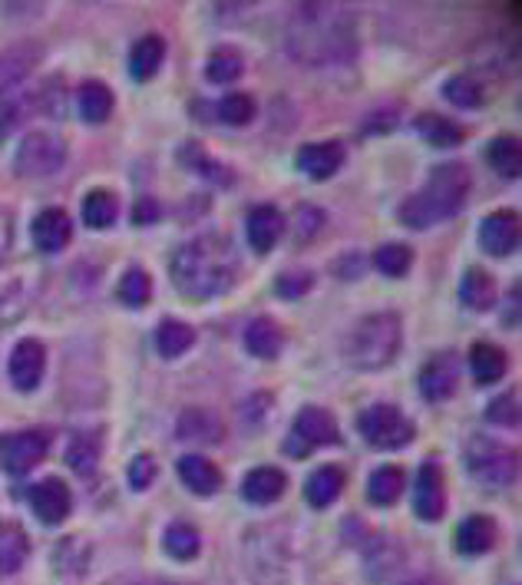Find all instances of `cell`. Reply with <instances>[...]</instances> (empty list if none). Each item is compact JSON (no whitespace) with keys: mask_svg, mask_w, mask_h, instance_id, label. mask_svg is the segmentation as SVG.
<instances>
[{"mask_svg":"<svg viewBox=\"0 0 522 585\" xmlns=\"http://www.w3.org/2000/svg\"><path fill=\"white\" fill-rule=\"evenodd\" d=\"M31 555V539L21 523L0 519V575H14Z\"/></svg>","mask_w":522,"mask_h":585,"instance_id":"21","label":"cell"},{"mask_svg":"<svg viewBox=\"0 0 522 585\" xmlns=\"http://www.w3.org/2000/svg\"><path fill=\"white\" fill-rule=\"evenodd\" d=\"M469 370L479 383H496L506 377L509 370V357L499 344H489V341H476L473 351H469Z\"/></svg>","mask_w":522,"mask_h":585,"instance_id":"27","label":"cell"},{"mask_svg":"<svg viewBox=\"0 0 522 585\" xmlns=\"http://www.w3.org/2000/svg\"><path fill=\"white\" fill-rule=\"evenodd\" d=\"M417 133H420L430 146H437V149H450V146H460V142L466 139V129H463L460 123L440 116V113H424V116H417Z\"/></svg>","mask_w":522,"mask_h":585,"instance_id":"33","label":"cell"},{"mask_svg":"<svg viewBox=\"0 0 522 585\" xmlns=\"http://www.w3.org/2000/svg\"><path fill=\"white\" fill-rule=\"evenodd\" d=\"M404 324L397 311H371L355 321L344 337V360L355 370H381L401 354Z\"/></svg>","mask_w":522,"mask_h":585,"instance_id":"4","label":"cell"},{"mask_svg":"<svg viewBox=\"0 0 522 585\" xmlns=\"http://www.w3.org/2000/svg\"><path fill=\"white\" fill-rule=\"evenodd\" d=\"M486 159L502 179H515L522 169V146L515 136H496L486 149Z\"/></svg>","mask_w":522,"mask_h":585,"instance_id":"36","label":"cell"},{"mask_svg":"<svg viewBox=\"0 0 522 585\" xmlns=\"http://www.w3.org/2000/svg\"><path fill=\"white\" fill-rule=\"evenodd\" d=\"M179 162H183L189 172H196V175H202V179H209V182H216V185H232L229 165L216 162L199 142H186V146L179 149Z\"/></svg>","mask_w":522,"mask_h":585,"instance_id":"34","label":"cell"},{"mask_svg":"<svg viewBox=\"0 0 522 585\" xmlns=\"http://www.w3.org/2000/svg\"><path fill=\"white\" fill-rule=\"evenodd\" d=\"M344 159H347L344 142L327 139V142H308V146H301L298 156H294V165H298L308 179L324 182V179L337 175V169L344 165Z\"/></svg>","mask_w":522,"mask_h":585,"instance_id":"16","label":"cell"},{"mask_svg":"<svg viewBox=\"0 0 522 585\" xmlns=\"http://www.w3.org/2000/svg\"><path fill=\"white\" fill-rule=\"evenodd\" d=\"M193 344H196V331L186 321H179V318L159 321V328H155V347H159L162 357H183Z\"/></svg>","mask_w":522,"mask_h":585,"instance_id":"32","label":"cell"},{"mask_svg":"<svg viewBox=\"0 0 522 585\" xmlns=\"http://www.w3.org/2000/svg\"><path fill=\"white\" fill-rule=\"evenodd\" d=\"M31 509L37 513V519L44 526H60L73 509L70 486L60 477H47V480L34 483L31 486Z\"/></svg>","mask_w":522,"mask_h":585,"instance_id":"14","label":"cell"},{"mask_svg":"<svg viewBox=\"0 0 522 585\" xmlns=\"http://www.w3.org/2000/svg\"><path fill=\"white\" fill-rule=\"evenodd\" d=\"M136 585H179V582H169V578H146V582H136Z\"/></svg>","mask_w":522,"mask_h":585,"instance_id":"50","label":"cell"},{"mask_svg":"<svg viewBox=\"0 0 522 585\" xmlns=\"http://www.w3.org/2000/svg\"><path fill=\"white\" fill-rule=\"evenodd\" d=\"M245 347L248 354H255L258 360H275L285 347V334L281 324L268 314H258L248 328H245Z\"/></svg>","mask_w":522,"mask_h":585,"instance_id":"22","label":"cell"},{"mask_svg":"<svg viewBox=\"0 0 522 585\" xmlns=\"http://www.w3.org/2000/svg\"><path fill=\"white\" fill-rule=\"evenodd\" d=\"M67 162V142L57 133H27L14 152V172L21 179H50Z\"/></svg>","mask_w":522,"mask_h":585,"instance_id":"8","label":"cell"},{"mask_svg":"<svg viewBox=\"0 0 522 585\" xmlns=\"http://www.w3.org/2000/svg\"><path fill=\"white\" fill-rule=\"evenodd\" d=\"M50 454V431H18L0 437V470L27 477Z\"/></svg>","mask_w":522,"mask_h":585,"instance_id":"10","label":"cell"},{"mask_svg":"<svg viewBox=\"0 0 522 585\" xmlns=\"http://www.w3.org/2000/svg\"><path fill=\"white\" fill-rule=\"evenodd\" d=\"M374 265L381 275L387 278H404L414 265V249L410 245H401V242H387L374 252Z\"/></svg>","mask_w":522,"mask_h":585,"instance_id":"40","label":"cell"},{"mask_svg":"<svg viewBox=\"0 0 522 585\" xmlns=\"http://www.w3.org/2000/svg\"><path fill=\"white\" fill-rule=\"evenodd\" d=\"M126 477H129V486H132V490H139V493L149 490V486L155 483V477H159V467H155L152 454H139V457H132Z\"/></svg>","mask_w":522,"mask_h":585,"instance_id":"45","label":"cell"},{"mask_svg":"<svg viewBox=\"0 0 522 585\" xmlns=\"http://www.w3.org/2000/svg\"><path fill=\"white\" fill-rule=\"evenodd\" d=\"M245 232H248V245H252L258 255H265V252H271L275 242L281 239V232H285V216H281L275 206H255V209L248 213Z\"/></svg>","mask_w":522,"mask_h":585,"instance_id":"19","label":"cell"},{"mask_svg":"<svg viewBox=\"0 0 522 585\" xmlns=\"http://www.w3.org/2000/svg\"><path fill=\"white\" fill-rule=\"evenodd\" d=\"M456 383H460V354L440 351L420 370V398L430 404H443L456 394Z\"/></svg>","mask_w":522,"mask_h":585,"instance_id":"12","label":"cell"},{"mask_svg":"<svg viewBox=\"0 0 522 585\" xmlns=\"http://www.w3.org/2000/svg\"><path fill=\"white\" fill-rule=\"evenodd\" d=\"M179 480H183L196 496H212V493H219V486H222V470H219L212 460L199 457V454H186V457L179 460Z\"/></svg>","mask_w":522,"mask_h":585,"instance_id":"23","label":"cell"},{"mask_svg":"<svg viewBox=\"0 0 522 585\" xmlns=\"http://www.w3.org/2000/svg\"><path fill=\"white\" fill-rule=\"evenodd\" d=\"M414 513L424 523H437L446 513V480L440 463L424 460L414 480Z\"/></svg>","mask_w":522,"mask_h":585,"instance_id":"13","label":"cell"},{"mask_svg":"<svg viewBox=\"0 0 522 585\" xmlns=\"http://www.w3.org/2000/svg\"><path fill=\"white\" fill-rule=\"evenodd\" d=\"M11 242H14V219H11V213H4V209H0V262L8 259V252H11Z\"/></svg>","mask_w":522,"mask_h":585,"instance_id":"48","label":"cell"},{"mask_svg":"<svg viewBox=\"0 0 522 585\" xmlns=\"http://www.w3.org/2000/svg\"><path fill=\"white\" fill-rule=\"evenodd\" d=\"M258 106L248 93H229L225 100L216 103V116L225 123V126H248L255 119Z\"/></svg>","mask_w":522,"mask_h":585,"instance_id":"41","label":"cell"},{"mask_svg":"<svg viewBox=\"0 0 522 585\" xmlns=\"http://www.w3.org/2000/svg\"><path fill=\"white\" fill-rule=\"evenodd\" d=\"M80 213H83L86 229L103 232V229H109V226L116 222V216H119V203H116V195H113L109 188H90V192L83 195Z\"/></svg>","mask_w":522,"mask_h":585,"instance_id":"28","label":"cell"},{"mask_svg":"<svg viewBox=\"0 0 522 585\" xmlns=\"http://www.w3.org/2000/svg\"><path fill=\"white\" fill-rule=\"evenodd\" d=\"M407 585H424V582H407Z\"/></svg>","mask_w":522,"mask_h":585,"instance_id":"51","label":"cell"},{"mask_svg":"<svg viewBox=\"0 0 522 585\" xmlns=\"http://www.w3.org/2000/svg\"><path fill=\"white\" fill-rule=\"evenodd\" d=\"M466 470L473 473L476 483L489 490H502L512 486L519 477V454L486 434H476L466 444Z\"/></svg>","mask_w":522,"mask_h":585,"instance_id":"6","label":"cell"},{"mask_svg":"<svg viewBox=\"0 0 522 585\" xmlns=\"http://www.w3.org/2000/svg\"><path fill=\"white\" fill-rule=\"evenodd\" d=\"M496 523L489 516H466L456 529V552L463 555H483L496 546Z\"/></svg>","mask_w":522,"mask_h":585,"instance_id":"25","label":"cell"},{"mask_svg":"<svg viewBox=\"0 0 522 585\" xmlns=\"http://www.w3.org/2000/svg\"><path fill=\"white\" fill-rule=\"evenodd\" d=\"M344 490V473L337 467H317L304 483V500L314 509H327Z\"/></svg>","mask_w":522,"mask_h":585,"instance_id":"29","label":"cell"},{"mask_svg":"<svg viewBox=\"0 0 522 585\" xmlns=\"http://www.w3.org/2000/svg\"><path fill=\"white\" fill-rule=\"evenodd\" d=\"M443 96H446L453 106H460V110H479V106H483V87H479L473 77H466V73L450 77V80L443 83Z\"/></svg>","mask_w":522,"mask_h":585,"instance_id":"42","label":"cell"},{"mask_svg":"<svg viewBox=\"0 0 522 585\" xmlns=\"http://www.w3.org/2000/svg\"><path fill=\"white\" fill-rule=\"evenodd\" d=\"M116 298H119L126 308H146L149 298H152V278H149V272L139 268V265L126 268V275L119 278Z\"/></svg>","mask_w":522,"mask_h":585,"instance_id":"39","label":"cell"},{"mask_svg":"<svg viewBox=\"0 0 522 585\" xmlns=\"http://www.w3.org/2000/svg\"><path fill=\"white\" fill-rule=\"evenodd\" d=\"M334 447L340 444V431H337V421L334 414H327L324 408H301L291 421V434L285 440V454L294 457V460H304L311 450L317 447Z\"/></svg>","mask_w":522,"mask_h":585,"instance_id":"9","label":"cell"},{"mask_svg":"<svg viewBox=\"0 0 522 585\" xmlns=\"http://www.w3.org/2000/svg\"><path fill=\"white\" fill-rule=\"evenodd\" d=\"M469 188H473V175L463 162H440V165H433L424 188L407 195V199L397 206V219L417 232L440 226L463 213V206L469 199Z\"/></svg>","mask_w":522,"mask_h":585,"instance_id":"3","label":"cell"},{"mask_svg":"<svg viewBox=\"0 0 522 585\" xmlns=\"http://www.w3.org/2000/svg\"><path fill=\"white\" fill-rule=\"evenodd\" d=\"M31 64L34 57L24 50L0 57V136L14 133L37 106V90H31Z\"/></svg>","mask_w":522,"mask_h":585,"instance_id":"5","label":"cell"},{"mask_svg":"<svg viewBox=\"0 0 522 585\" xmlns=\"http://www.w3.org/2000/svg\"><path fill=\"white\" fill-rule=\"evenodd\" d=\"M176 437L186 440V444L209 447V444H219L225 437V427H222V421H219L216 411H209V408H189L179 417V424H176Z\"/></svg>","mask_w":522,"mask_h":585,"instance_id":"18","label":"cell"},{"mask_svg":"<svg viewBox=\"0 0 522 585\" xmlns=\"http://www.w3.org/2000/svg\"><path fill=\"white\" fill-rule=\"evenodd\" d=\"M314 285V275L311 272H281L275 278V295L285 298V301H298L301 295H308Z\"/></svg>","mask_w":522,"mask_h":585,"instance_id":"44","label":"cell"},{"mask_svg":"<svg viewBox=\"0 0 522 585\" xmlns=\"http://www.w3.org/2000/svg\"><path fill=\"white\" fill-rule=\"evenodd\" d=\"M502 321H506V324H512V328L519 324V288L512 291V308H506V314H502Z\"/></svg>","mask_w":522,"mask_h":585,"instance_id":"49","label":"cell"},{"mask_svg":"<svg viewBox=\"0 0 522 585\" xmlns=\"http://www.w3.org/2000/svg\"><path fill=\"white\" fill-rule=\"evenodd\" d=\"M242 73H245V60H242V54H239L235 47H219V50H212V57H209V64H206L209 83L225 87V83H235Z\"/></svg>","mask_w":522,"mask_h":585,"instance_id":"38","label":"cell"},{"mask_svg":"<svg viewBox=\"0 0 522 585\" xmlns=\"http://www.w3.org/2000/svg\"><path fill=\"white\" fill-rule=\"evenodd\" d=\"M358 431L374 450H401L417 437L414 421L397 404H371L368 411H361Z\"/></svg>","mask_w":522,"mask_h":585,"instance_id":"7","label":"cell"},{"mask_svg":"<svg viewBox=\"0 0 522 585\" xmlns=\"http://www.w3.org/2000/svg\"><path fill=\"white\" fill-rule=\"evenodd\" d=\"M294 236L301 239V242H308L311 236H317L321 229H324V213L321 209H314V206H301L298 209V216H294Z\"/></svg>","mask_w":522,"mask_h":585,"instance_id":"46","label":"cell"},{"mask_svg":"<svg viewBox=\"0 0 522 585\" xmlns=\"http://www.w3.org/2000/svg\"><path fill=\"white\" fill-rule=\"evenodd\" d=\"M288 54L304 67H337L358 57L355 18L337 4H304L288 24Z\"/></svg>","mask_w":522,"mask_h":585,"instance_id":"1","label":"cell"},{"mask_svg":"<svg viewBox=\"0 0 522 585\" xmlns=\"http://www.w3.org/2000/svg\"><path fill=\"white\" fill-rule=\"evenodd\" d=\"M47 374V347L37 337H24L14 344L11 360H8V377L14 383V390L21 394H34Z\"/></svg>","mask_w":522,"mask_h":585,"instance_id":"11","label":"cell"},{"mask_svg":"<svg viewBox=\"0 0 522 585\" xmlns=\"http://www.w3.org/2000/svg\"><path fill=\"white\" fill-rule=\"evenodd\" d=\"M486 421L496 424V427H519V390H506V394H499L486 408Z\"/></svg>","mask_w":522,"mask_h":585,"instance_id":"43","label":"cell"},{"mask_svg":"<svg viewBox=\"0 0 522 585\" xmlns=\"http://www.w3.org/2000/svg\"><path fill=\"white\" fill-rule=\"evenodd\" d=\"M460 301L469 311H489L496 305V282L489 272L483 268H466L463 282H460Z\"/></svg>","mask_w":522,"mask_h":585,"instance_id":"30","label":"cell"},{"mask_svg":"<svg viewBox=\"0 0 522 585\" xmlns=\"http://www.w3.org/2000/svg\"><path fill=\"white\" fill-rule=\"evenodd\" d=\"M162 546L172 559H196L199 549H202V539H199V529L189 526V523H172L162 536Z\"/></svg>","mask_w":522,"mask_h":585,"instance_id":"37","label":"cell"},{"mask_svg":"<svg viewBox=\"0 0 522 585\" xmlns=\"http://www.w3.org/2000/svg\"><path fill=\"white\" fill-rule=\"evenodd\" d=\"M288 490V477L278 467H258L242 480V496L255 506H271Z\"/></svg>","mask_w":522,"mask_h":585,"instance_id":"20","label":"cell"},{"mask_svg":"<svg viewBox=\"0 0 522 585\" xmlns=\"http://www.w3.org/2000/svg\"><path fill=\"white\" fill-rule=\"evenodd\" d=\"M159 203L152 199V195H142V199H136V206H132V222L136 226H152V222H159Z\"/></svg>","mask_w":522,"mask_h":585,"instance_id":"47","label":"cell"},{"mask_svg":"<svg viewBox=\"0 0 522 585\" xmlns=\"http://www.w3.org/2000/svg\"><path fill=\"white\" fill-rule=\"evenodd\" d=\"M172 285L193 301L225 295L239 278V252L225 236H199L176 249L169 262Z\"/></svg>","mask_w":522,"mask_h":585,"instance_id":"2","label":"cell"},{"mask_svg":"<svg viewBox=\"0 0 522 585\" xmlns=\"http://www.w3.org/2000/svg\"><path fill=\"white\" fill-rule=\"evenodd\" d=\"M113 106H116L113 90H109L103 80H86V83L77 90V110H80V116H83L86 123H93V126L106 123V119L113 116Z\"/></svg>","mask_w":522,"mask_h":585,"instance_id":"26","label":"cell"},{"mask_svg":"<svg viewBox=\"0 0 522 585\" xmlns=\"http://www.w3.org/2000/svg\"><path fill=\"white\" fill-rule=\"evenodd\" d=\"M31 236H34V245H37L44 255H57V252H63V249L70 245V239H73V222H70V216H67L63 209L50 206V209H44V213L34 219Z\"/></svg>","mask_w":522,"mask_h":585,"instance_id":"17","label":"cell"},{"mask_svg":"<svg viewBox=\"0 0 522 585\" xmlns=\"http://www.w3.org/2000/svg\"><path fill=\"white\" fill-rule=\"evenodd\" d=\"M162 60H165V41H162L159 34L139 37V41L132 44V50H129V73H132V80H136V83L152 80V77L159 73Z\"/></svg>","mask_w":522,"mask_h":585,"instance_id":"24","label":"cell"},{"mask_svg":"<svg viewBox=\"0 0 522 585\" xmlns=\"http://www.w3.org/2000/svg\"><path fill=\"white\" fill-rule=\"evenodd\" d=\"M103 457V440L96 434H77L67 447V463L77 477H93Z\"/></svg>","mask_w":522,"mask_h":585,"instance_id":"35","label":"cell"},{"mask_svg":"<svg viewBox=\"0 0 522 585\" xmlns=\"http://www.w3.org/2000/svg\"><path fill=\"white\" fill-rule=\"evenodd\" d=\"M479 245H483V252H489L496 259L512 255L519 249V213H512V209L489 213L479 222Z\"/></svg>","mask_w":522,"mask_h":585,"instance_id":"15","label":"cell"},{"mask_svg":"<svg viewBox=\"0 0 522 585\" xmlns=\"http://www.w3.org/2000/svg\"><path fill=\"white\" fill-rule=\"evenodd\" d=\"M407 490V477L401 467H378L368 480V500L374 506H394Z\"/></svg>","mask_w":522,"mask_h":585,"instance_id":"31","label":"cell"}]
</instances>
